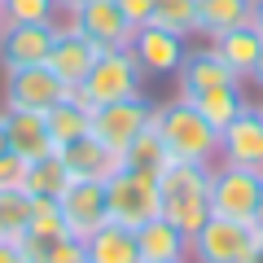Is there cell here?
I'll return each instance as SVG.
<instances>
[{
	"mask_svg": "<svg viewBox=\"0 0 263 263\" xmlns=\"http://www.w3.org/2000/svg\"><path fill=\"white\" fill-rule=\"evenodd\" d=\"M5 123H9V149L22 154L27 162L44 158V154H53V136H48V119L35 110H5Z\"/></svg>",
	"mask_w": 263,
	"mask_h": 263,
	"instance_id": "17",
	"label": "cell"
},
{
	"mask_svg": "<svg viewBox=\"0 0 263 263\" xmlns=\"http://www.w3.org/2000/svg\"><path fill=\"white\" fill-rule=\"evenodd\" d=\"M149 123H154V101L141 92V97H127V101L97 105V110H92V136H97V141H105L123 158V149H127Z\"/></svg>",
	"mask_w": 263,
	"mask_h": 263,
	"instance_id": "8",
	"label": "cell"
},
{
	"mask_svg": "<svg viewBox=\"0 0 263 263\" xmlns=\"http://www.w3.org/2000/svg\"><path fill=\"white\" fill-rule=\"evenodd\" d=\"M254 105H259V114H263V97H254Z\"/></svg>",
	"mask_w": 263,
	"mask_h": 263,
	"instance_id": "38",
	"label": "cell"
},
{
	"mask_svg": "<svg viewBox=\"0 0 263 263\" xmlns=\"http://www.w3.org/2000/svg\"><path fill=\"white\" fill-rule=\"evenodd\" d=\"M154 127L167 145L171 162H202V167L219 162V127H211L193 101L171 97V101L154 105Z\"/></svg>",
	"mask_w": 263,
	"mask_h": 263,
	"instance_id": "1",
	"label": "cell"
},
{
	"mask_svg": "<svg viewBox=\"0 0 263 263\" xmlns=\"http://www.w3.org/2000/svg\"><path fill=\"white\" fill-rule=\"evenodd\" d=\"M167 162H171V154H167V145H162V136H158V127H154V123L127 145V149H123V167L149 171V176H158Z\"/></svg>",
	"mask_w": 263,
	"mask_h": 263,
	"instance_id": "25",
	"label": "cell"
},
{
	"mask_svg": "<svg viewBox=\"0 0 263 263\" xmlns=\"http://www.w3.org/2000/svg\"><path fill=\"white\" fill-rule=\"evenodd\" d=\"M5 75V88H0V101L5 110H35L48 114L57 101H62L70 88L48 70V66H18V70H0Z\"/></svg>",
	"mask_w": 263,
	"mask_h": 263,
	"instance_id": "7",
	"label": "cell"
},
{
	"mask_svg": "<svg viewBox=\"0 0 263 263\" xmlns=\"http://www.w3.org/2000/svg\"><path fill=\"white\" fill-rule=\"evenodd\" d=\"M246 22H254V0H197V35L202 40H215Z\"/></svg>",
	"mask_w": 263,
	"mask_h": 263,
	"instance_id": "21",
	"label": "cell"
},
{
	"mask_svg": "<svg viewBox=\"0 0 263 263\" xmlns=\"http://www.w3.org/2000/svg\"><path fill=\"white\" fill-rule=\"evenodd\" d=\"M84 5H88V0H57V9H62V13H75V9H84Z\"/></svg>",
	"mask_w": 263,
	"mask_h": 263,
	"instance_id": "34",
	"label": "cell"
},
{
	"mask_svg": "<svg viewBox=\"0 0 263 263\" xmlns=\"http://www.w3.org/2000/svg\"><path fill=\"white\" fill-rule=\"evenodd\" d=\"M70 22H75L79 35H88L97 48H127L132 44V22L127 13L119 9V0H88L84 9L70 13Z\"/></svg>",
	"mask_w": 263,
	"mask_h": 263,
	"instance_id": "14",
	"label": "cell"
},
{
	"mask_svg": "<svg viewBox=\"0 0 263 263\" xmlns=\"http://www.w3.org/2000/svg\"><path fill=\"white\" fill-rule=\"evenodd\" d=\"M254 228L263 233V197H259V211H254Z\"/></svg>",
	"mask_w": 263,
	"mask_h": 263,
	"instance_id": "36",
	"label": "cell"
},
{
	"mask_svg": "<svg viewBox=\"0 0 263 263\" xmlns=\"http://www.w3.org/2000/svg\"><path fill=\"white\" fill-rule=\"evenodd\" d=\"M97 57H101V48H97L88 35H79V31H75L70 13H62V18H57V40H53V48H48V62L44 66L62 79L66 88H70V92H75V88L88 79V70H92Z\"/></svg>",
	"mask_w": 263,
	"mask_h": 263,
	"instance_id": "9",
	"label": "cell"
},
{
	"mask_svg": "<svg viewBox=\"0 0 263 263\" xmlns=\"http://www.w3.org/2000/svg\"><path fill=\"white\" fill-rule=\"evenodd\" d=\"M154 27L197 40V0H154Z\"/></svg>",
	"mask_w": 263,
	"mask_h": 263,
	"instance_id": "26",
	"label": "cell"
},
{
	"mask_svg": "<svg viewBox=\"0 0 263 263\" xmlns=\"http://www.w3.org/2000/svg\"><path fill=\"white\" fill-rule=\"evenodd\" d=\"M193 105L202 110V119L211 123V127L224 132L228 123L237 119V114L250 105V97H246V84H219V88H206V92H197Z\"/></svg>",
	"mask_w": 263,
	"mask_h": 263,
	"instance_id": "23",
	"label": "cell"
},
{
	"mask_svg": "<svg viewBox=\"0 0 263 263\" xmlns=\"http://www.w3.org/2000/svg\"><path fill=\"white\" fill-rule=\"evenodd\" d=\"M53 40H57V22H9L0 35V70L44 66Z\"/></svg>",
	"mask_w": 263,
	"mask_h": 263,
	"instance_id": "10",
	"label": "cell"
},
{
	"mask_svg": "<svg viewBox=\"0 0 263 263\" xmlns=\"http://www.w3.org/2000/svg\"><path fill=\"white\" fill-rule=\"evenodd\" d=\"M119 9L127 13L132 27H149L154 22V0H119Z\"/></svg>",
	"mask_w": 263,
	"mask_h": 263,
	"instance_id": "30",
	"label": "cell"
},
{
	"mask_svg": "<svg viewBox=\"0 0 263 263\" xmlns=\"http://www.w3.org/2000/svg\"><path fill=\"white\" fill-rule=\"evenodd\" d=\"M259 197H263V171L237 167V162H215L211 167V215L254 219Z\"/></svg>",
	"mask_w": 263,
	"mask_h": 263,
	"instance_id": "6",
	"label": "cell"
},
{
	"mask_svg": "<svg viewBox=\"0 0 263 263\" xmlns=\"http://www.w3.org/2000/svg\"><path fill=\"white\" fill-rule=\"evenodd\" d=\"M246 84H250L254 92L263 97V53H259V62H254V70H250V79H246Z\"/></svg>",
	"mask_w": 263,
	"mask_h": 263,
	"instance_id": "32",
	"label": "cell"
},
{
	"mask_svg": "<svg viewBox=\"0 0 263 263\" xmlns=\"http://www.w3.org/2000/svg\"><path fill=\"white\" fill-rule=\"evenodd\" d=\"M31 219V193L22 189H0V241H18Z\"/></svg>",
	"mask_w": 263,
	"mask_h": 263,
	"instance_id": "27",
	"label": "cell"
},
{
	"mask_svg": "<svg viewBox=\"0 0 263 263\" xmlns=\"http://www.w3.org/2000/svg\"><path fill=\"white\" fill-rule=\"evenodd\" d=\"M5 27H9V18H5V5H0V35H5Z\"/></svg>",
	"mask_w": 263,
	"mask_h": 263,
	"instance_id": "37",
	"label": "cell"
},
{
	"mask_svg": "<svg viewBox=\"0 0 263 263\" xmlns=\"http://www.w3.org/2000/svg\"><path fill=\"white\" fill-rule=\"evenodd\" d=\"M0 263H27L22 246H18V241H0Z\"/></svg>",
	"mask_w": 263,
	"mask_h": 263,
	"instance_id": "31",
	"label": "cell"
},
{
	"mask_svg": "<svg viewBox=\"0 0 263 263\" xmlns=\"http://www.w3.org/2000/svg\"><path fill=\"white\" fill-rule=\"evenodd\" d=\"M44 119H48V136H53V145H57V149H66L70 141H79V136L92 132V105H84L75 92H66Z\"/></svg>",
	"mask_w": 263,
	"mask_h": 263,
	"instance_id": "22",
	"label": "cell"
},
{
	"mask_svg": "<svg viewBox=\"0 0 263 263\" xmlns=\"http://www.w3.org/2000/svg\"><path fill=\"white\" fill-rule=\"evenodd\" d=\"M9 149V123H5V110H0V154Z\"/></svg>",
	"mask_w": 263,
	"mask_h": 263,
	"instance_id": "33",
	"label": "cell"
},
{
	"mask_svg": "<svg viewBox=\"0 0 263 263\" xmlns=\"http://www.w3.org/2000/svg\"><path fill=\"white\" fill-rule=\"evenodd\" d=\"M263 233L254 219H224L211 215L189 237V263H259Z\"/></svg>",
	"mask_w": 263,
	"mask_h": 263,
	"instance_id": "3",
	"label": "cell"
},
{
	"mask_svg": "<svg viewBox=\"0 0 263 263\" xmlns=\"http://www.w3.org/2000/svg\"><path fill=\"white\" fill-rule=\"evenodd\" d=\"M211 44H215V53L224 57V66L241 79V84L250 79L254 62H259V53H263V35H259L254 22H246V27H237V31H224V35H215Z\"/></svg>",
	"mask_w": 263,
	"mask_h": 263,
	"instance_id": "19",
	"label": "cell"
},
{
	"mask_svg": "<svg viewBox=\"0 0 263 263\" xmlns=\"http://www.w3.org/2000/svg\"><path fill=\"white\" fill-rule=\"evenodd\" d=\"M84 254H88V263H141V250H136V228L105 219L92 237H84Z\"/></svg>",
	"mask_w": 263,
	"mask_h": 263,
	"instance_id": "18",
	"label": "cell"
},
{
	"mask_svg": "<svg viewBox=\"0 0 263 263\" xmlns=\"http://www.w3.org/2000/svg\"><path fill=\"white\" fill-rule=\"evenodd\" d=\"M27 171H31V162L22 154H13V149L0 154V189H22L27 193Z\"/></svg>",
	"mask_w": 263,
	"mask_h": 263,
	"instance_id": "29",
	"label": "cell"
},
{
	"mask_svg": "<svg viewBox=\"0 0 263 263\" xmlns=\"http://www.w3.org/2000/svg\"><path fill=\"white\" fill-rule=\"evenodd\" d=\"M136 250H141V263H167V259H189V237L180 233L167 219H149V224L136 228Z\"/></svg>",
	"mask_w": 263,
	"mask_h": 263,
	"instance_id": "20",
	"label": "cell"
},
{
	"mask_svg": "<svg viewBox=\"0 0 263 263\" xmlns=\"http://www.w3.org/2000/svg\"><path fill=\"white\" fill-rule=\"evenodd\" d=\"M219 84H241V79L224 66V57L215 53V44H211V40H206V44H189L184 62H180V70H176V97L193 101L197 92L219 88Z\"/></svg>",
	"mask_w": 263,
	"mask_h": 263,
	"instance_id": "13",
	"label": "cell"
},
{
	"mask_svg": "<svg viewBox=\"0 0 263 263\" xmlns=\"http://www.w3.org/2000/svg\"><path fill=\"white\" fill-rule=\"evenodd\" d=\"M0 5H5L9 22H57L62 18L57 0H0Z\"/></svg>",
	"mask_w": 263,
	"mask_h": 263,
	"instance_id": "28",
	"label": "cell"
},
{
	"mask_svg": "<svg viewBox=\"0 0 263 263\" xmlns=\"http://www.w3.org/2000/svg\"><path fill=\"white\" fill-rule=\"evenodd\" d=\"M145 88V70L136 62L132 48H101V57L92 62L88 79L75 88V97L84 105H110V101H127V97H141Z\"/></svg>",
	"mask_w": 263,
	"mask_h": 263,
	"instance_id": "4",
	"label": "cell"
},
{
	"mask_svg": "<svg viewBox=\"0 0 263 263\" xmlns=\"http://www.w3.org/2000/svg\"><path fill=\"white\" fill-rule=\"evenodd\" d=\"M167 263H189V259H167Z\"/></svg>",
	"mask_w": 263,
	"mask_h": 263,
	"instance_id": "39",
	"label": "cell"
},
{
	"mask_svg": "<svg viewBox=\"0 0 263 263\" xmlns=\"http://www.w3.org/2000/svg\"><path fill=\"white\" fill-rule=\"evenodd\" d=\"M219 162H237V167L263 171V114L254 101L219 132Z\"/></svg>",
	"mask_w": 263,
	"mask_h": 263,
	"instance_id": "15",
	"label": "cell"
},
{
	"mask_svg": "<svg viewBox=\"0 0 263 263\" xmlns=\"http://www.w3.org/2000/svg\"><path fill=\"white\" fill-rule=\"evenodd\" d=\"M254 27H259V35H263V0H254Z\"/></svg>",
	"mask_w": 263,
	"mask_h": 263,
	"instance_id": "35",
	"label": "cell"
},
{
	"mask_svg": "<svg viewBox=\"0 0 263 263\" xmlns=\"http://www.w3.org/2000/svg\"><path fill=\"white\" fill-rule=\"evenodd\" d=\"M132 53H136V62H141V70L145 75H158V79H176V70H180V62H184V53H189V40L184 35H171V31H162V27H136L132 31Z\"/></svg>",
	"mask_w": 263,
	"mask_h": 263,
	"instance_id": "11",
	"label": "cell"
},
{
	"mask_svg": "<svg viewBox=\"0 0 263 263\" xmlns=\"http://www.w3.org/2000/svg\"><path fill=\"white\" fill-rule=\"evenodd\" d=\"M158 215L176 224L184 237L211 219V167L202 162H167L158 171Z\"/></svg>",
	"mask_w": 263,
	"mask_h": 263,
	"instance_id": "2",
	"label": "cell"
},
{
	"mask_svg": "<svg viewBox=\"0 0 263 263\" xmlns=\"http://www.w3.org/2000/svg\"><path fill=\"white\" fill-rule=\"evenodd\" d=\"M105 206H110L114 224H127V228H141L149 219H158V176L149 171H136V167H119L110 180H105Z\"/></svg>",
	"mask_w": 263,
	"mask_h": 263,
	"instance_id": "5",
	"label": "cell"
},
{
	"mask_svg": "<svg viewBox=\"0 0 263 263\" xmlns=\"http://www.w3.org/2000/svg\"><path fill=\"white\" fill-rule=\"evenodd\" d=\"M259 263H263V246H259Z\"/></svg>",
	"mask_w": 263,
	"mask_h": 263,
	"instance_id": "40",
	"label": "cell"
},
{
	"mask_svg": "<svg viewBox=\"0 0 263 263\" xmlns=\"http://www.w3.org/2000/svg\"><path fill=\"white\" fill-rule=\"evenodd\" d=\"M62 158H66L70 180H97V184H105V180L123 167V158H119L105 141H97L92 132H88V136H79V141H70V145L62 149Z\"/></svg>",
	"mask_w": 263,
	"mask_h": 263,
	"instance_id": "16",
	"label": "cell"
},
{
	"mask_svg": "<svg viewBox=\"0 0 263 263\" xmlns=\"http://www.w3.org/2000/svg\"><path fill=\"white\" fill-rule=\"evenodd\" d=\"M62 219L66 228H70V237H92L97 228L110 219V206H105V184H97V180H70V184L62 189Z\"/></svg>",
	"mask_w": 263,
	"mask_h": 263,
	"instance_id": "12",
	"label": "cell"
},
{
	"mask_svg": "<svg viewBox=\"0 0 263 263\" xmlns=\"http://www.w3.org/2000/svg\"><path fill=\"white\" fill-rule=\"evenodd\" d=\"M66 184H70V171H66L62 149H53V154L31 162V171H27V193L31 197H62Z\"/></svg>",
	"mask_w": 263,
	"mask_h": 263,
	"instance_id": "24",
	"label": "cell"
}]
</instances>
